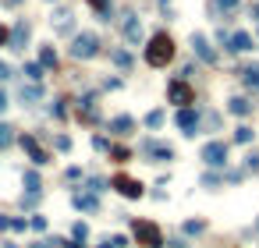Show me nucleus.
<instances>
[{"mask_svg":"<svg viewBox=\"0 0 259 248\" xmlns=\"http://www.w3.org/2000/svg\"><path fill=\"white\" fill-rule=\"evenodd\" d=\"M171 61H174V39H171V32H156L146 46V64L149 68H167Z\"/></svg>","mask_w":259,"mask_h":248,"instance_id":"nucleus-1","label":"nucleus"},{"mask_svg":"<svg viewBox=\"0 0 259 248\" xmlns=\"http://www.w3.org/2000/svg\"><path fill=\"white\" fill-rule=\"evenodd\" d=\"M131 230H135V241L142 248H163V234L153 220H131Z\"/></svg>","mask_w":259,"mask_h":248,"instance_id":"nucleus-2","label":"nucleus"},{"mask_svg":"<svg viewBox=\"0 0 259 248\" xmlns=\"http://www.w3.org/2000/svg\"><path fill=\"white\" fill-rule=\"evenodd\" d=\"M174 124L181 128V135H185V138H195V135H199V110H195V107H178Z\"/></svg>","mask_w":259,"mask_h":248,"instance_id":"nucleus-3","label":"nucleus"},{"mask_svg":"<svg viewBox=\"0 0 259 248\" xmlns=\"http://www.w3.org/2000/svg\"><path fill=\"white\" fill-rule=\"evenodd\" d=\"M100 53V39L93 32H78L71 43V57H78V61H89V57H96Z\"/></svg>","mask_w":259,"mask_h":248,"instance_id":"nucleus-4","label":"nucleus"},{"mask_svg":"<svg viewBox=\"0 0 259 248\" xmlns=\"http://www.w3.org/2000/svg\"><path fill=\"white\" fill-rule=\"evenodd\" d=\"M203 163L206 167H227V142H206L203 145Z\"/></svg>","mask_w":259,"mask_h":248,"instance_id":"nucleus-5","label":"nucleus"},{"mask_svg":"<svg viewBox=\"0 0 259 248\" xmlns=\"http://www.w3.org/2000/svg\"><path fill=\"white\" fill-rule=\"evenodd\" d=\"M167 99H171L174 107H192V99H195V92L188 89V82H181V78H174L171 85H167Z\"/></svg>","mask_w":259,"mask_h":248,"instance_id":"nucleus-6","label":"nucleus"},{"mask_svg":"<svg viewBox=\"0 0 259 248\" xmlns=\"http://www.w3.org/2000/svg\"><path fill=\"white\" fill-rule=\"evenodd\" d=\"M142 149L153 156V163H171V159H174V149H171L167 142H153V138H146V142H142Z\"/></svg>","mask_w":259,"mask_h":248,"instance_id":"nucleus-7","label":"nucleus"},{"mask_svg":"<svg viewBox=\"0 0 259 248\" xmlns=\"http://www.w3.org/2000/svg\"><path fill=\"white\" fill-rule=\"evenodd\" d=\"M249 50H256L249 32H231L227 36V53H249Z\"/></svg>","mask_w":259,"mask_h":248,"instance_id":"nucleus-8","label":"nucleus"},{"mask_svg":"<svg viewBox=\"0 0 259 248\" xmlns=\"http://www.w3.org/2000/svg\"><path fill=\"white\" fill-rule=\"evenodd\" d=\"M114 188L125 199H142V184L135 181V178H125V174H121V178H114Z\"/></svg>","mask_w":259,"mask_h":248,"instance_id":"nucleus-9","label":"nucleus"},{"mask_svg":"<svg viewBox=\"0 0 259 248\" xmlns=\"http://www.w3.org/2000/svg\"><path fill=\"white\" fill-rule=\"evenodd\" d=\"M121 32H125L128 43H142V22L128 11V14H125V22H121Z\"/></svg>","mask_w":259,"mask_h":248,"instance_id":"nucleus-10","label":"nucleus"},{"mask_svg":"<svg viewBox=\"0 0 259 248\" xmlns=\"http://www.w3.org/2000/svg\"><path fill=\"white\" fill-rule=\"evenodd\" d=\"M192 50H195V57H203V61H209V64H217V50L206 43V36L203 32H195L192 36Z\"/></svg>","mask_w":259,"mask_h":248,"instance_id":"nucleus-11","label":"nucleus"},{"mask_svg":"<svg viewBox=\"0 0 259 248\" xmlns=\"http://www.w3.org/2000/svg\"><path fill=\"white\" fill-rule=\"evenodd\" d=\"M238 4H241V0H206V11H213V14H224V18H234Z\"/></svg>","mask_w":259,"mask_h":248,"instance_id":"nucleus-12","label":"nucleus"},{"mask_svg":"<svg viewBox=\"0 0 259 248\" xmlns=\"http://www.w3.org/2000/svg\"><path fill=\"white\" fill-rule=\"evenodd\" d=\"M227 113H234V117H249V113H252L249 96H231V99H227Z\"/></svg>","mask_w":259,"mask_h":248,"instance_id":"nucleus-13","label":"nucleus"},{"mask_svg":"<svg viewBox=\"0 0 259 248\" xmlns=\"http://www.w3.org/2000/svg\"><path fill=\"white\" fill-rule=\"evenodd\" d=\"M110 131H114V135H131V131H135V121L128 117V113H121V117L110 121Z\"/></svg>","mask_w":259,"mask_h":248,"instance_id":"nucleus-14","label":"nucleus"},{"mask_svg":"<svg viewBox=\"0 0 259 248\" xmlns=\"http://www.w3.org/2000/svg\"><path fill=\"white\" fill-rule=\"evenodd\" d=\"M238 75H241V82H245L249 89H256V92H259V64H249V68H238Z\"/></svg>","mask_w":259,"mask_h":248,"instance_id":"nucleus-15","label":"nucleus"},{"mask_svg":"<svg viewBox=\"0 0 259 248\" xmlns=\"http://www.w3.org/2000/svg\"><path fill=\"white\" fill-rule=\"evenodd\" d=\"M234 142H238V145H249V142H256V131H252L249 124H238V128H234Z\"/></svg>","mask_w":259,"mask_h":248,"instance_id":"nucleus-16","label":"nucleus"},{"mask_svg":"<svg viewBox=\"0 0 259 248\" xmlns=\"http://www.w3.org/2000/svg\"><path fill=\"white\" fill-rule=\"evenodd\" d=\"M206 227H209L206 220H185V224H181V234H203Z\"/></svg>","mask_w":259,"mask_h":248,"instance_id":"nucleus-17","label":"nucleus"},{"mask_svg":"<svg viewBox=\"0 0 259 248\" xmlns=\"http://www.w3.org/2000/svg\"><path fill=\"white\" fill-rule=\"evenodd\" d=\"M25 149H28V156H32L36 163H47V153H43L39 145H36V138H25Z\"/></svg>","mask_w":259,"mask_h":248,"instance_id":"nucleus-18","label":"nucleus"},{"mask_svg":"<svg viewBox=\"0 0 259 248\" xmlns=\"http://www.w3.org/2000/svg\"><path fill=\"white\" fill-rule=\"evenodd\" d=\"M89 7L100 11V18H103V22H110V0H89Z\"/></svg>","mask_w":259,"mask_h":248,"instance_id":"nucleus-19","label":"nucleus"},{"mask_svg":"<svg viewBox=\"0 0 259 248\" xmlns=\"http://www.w3.org/2000/svg\"><path fill=\"white\" fill-rule=\"evenodd\" d=\"M75 206L78 209H96L100 202H96V195H75Z\"/></svg>","mask_w":259,"mask_h":248,"instance_id":"nucleus-20","label":"nucleus"},{"mask_svg":"<svg viewBox=\"0 0 259 248\" xmlns=\"http://www.w3.org/2000/svg\"><path fill=\"white\" fill-rule=\"evenodd\" d=\"M114 64L128 71V68H131V53H128V50H114Z\"/></svg>","mask_w":259,"mask_h":248,"instance_id":"nucleus-21","label":"nucleus"},{"mask_svg":"<svg viewBox=\"0 0 259 248\" xmlns=\"http://www.w3.org/2000/svg\"><path fill=\"white\" fill-rule=\"evenodd\" d=\"M220 181H224V174H209V170H206L203 178H199V184H203V188H217Z\"/></svg>","mask_w":259,"mask_h":248,"instance_id":"nucleus-22","label":"nucleus"},{"mask_svg":"<svg viewBox=\"0 0 259 248\" xmlns=\"http://www.w3.org/2000/svg\"><path fill=\"white\" fill-rule=\"evenodd\" d=\"M163 124V110H149L146 113V128H160Z\"/></svg>","mask_w":259,"mask_h":248,"instance_id":"nucleus-23","label":"nucleus"},{"mask_svg":"<svg viewBox=\"0 0 259 248\" xmlns=\"http://www.w3.org/2000/svg\"><path fill=\"white\" fill-rule=\"evenodd\" d=\"M245 170H252V174L259 170V153H249L245 156Z\"/></svg>","mask_w":259,"mask_h":248,"instance_id":"nucleus-24","label":"nucleus"},{"mask_svg":"<svg viewBox=\"0 0 259 248\" xmlns=\"http://www.w3.org/2000/svg\"><path fill=\"white\" fill-rule=\"evenodd\" d=\"M25 75L32 78V82H39V78H43V68H39V64H28V68H25Z\"/></svg>","mask_w":259,"mask_h":248,"instance_id":"nucleus-25","label":"nucleus"},{"mask_svg":"<svg viewBox=\"0 0 259 248\" xmlns=\"http://www.w3.org/2000/svg\"><path fill=\"white\" fill-rule=\"evenodd\" d=\"M43 64H57V53L53 50H43Z\"/></svg>","mask_w":259,"mask_h":248,"instance_id":"nucleus-26","label":"nucleus"},{"mask_svg":"<svg viewBox=\"0 0 259 248\" xmlns=\"http://www.w3.org/2000/svg\"><path fill=\"white\" fill-rule=\"evenodd\" d=\"M163 245H167V248H188V245L181 241V238H171V241H163Z\"/></svg>","mask_w":259,"mask_h":248,"instance_id":"nucleus-27","label":"nucleus"},{"mask_svg":"<svg viewBox=\"0 0 259 248\" xmlns=\"http://www.w3.org/2000/svg\"><path fill=\"white\" fill-rule=\"evenodd\" d=\"M7 131H11V128H4V124H0V145H7V142H11V135H7Z\"/></svg>","mask_w":259,"mask_h":248,"instance_id":"nucleus-28","label":"nucleus"},{"mask_svg":"<svg viewBox=\"0 0 259 248\" xmlns=\"http://www.w3.org/2000/svg\"><path fill=\"white\" fill-rule=\"evenodd\" d=\"M4 43H7V28L0 25V46H4Z\"/></svg>","mask_w":259,"mask_h":248,"instance_id":"nucleus-29","label":"nucleus"},{"mask_svg":"<svg viewBox=\"0 0 259 248\" xmlns=\"http://www.w3.org/2000/svg\"><path fill=\"white\" fill-rule=\"evenodd\" d=\"M0 78H7V64H0Z\"/></svg>","mask_w":259,"mask_h":248,"instance_id":"nucleus-30","label":"nucleus"},{"mask_svg":"<svg viewBox=\"0 0 259 248\" xmlns=\"http://www.w3.org/2000/svg\"><path fill=\"white\" fill-rule=\"evenodd\" d=\"M4 107H7V99H4V96H0V110H4Z\"/></svg>","mask_w":259,"mask_h":248,"instance_id":"nucleus-31","label":"nucleus"},{"mask_svg":"<svg viewBox=\"0 0 259 248\" xmlns=\"http://www.w3.org/2000/svg\"><path fill=\"white\" fill-rule=\"evenodd\" d=\"M32 248H47V241H39V245H32Z\"/></svg>","mask_w":259,"mask_h":248,"instance_id":"nucleus-32","label":"nucleus"},{"mask_svg":"<svg viewBox=\"0 0 259 248\" xmlns=\"http://www.w3.org/2000/svg\"><path fill=\"white\" fill-rule=\"evenodd\" d=\"M252 14H256V22H259V4H256V11H252Z\"/></svg>","mask_w":259,"mask_h":248,"instance_id":"nucleus-33","label":"nucleus"},{"mask_svg":"<svg viewBox=\"0 0 259 248\" xmlns=\"http://www.w3.org/2000/svg\"><path fill=\"white\" fill-rule=\"evenodd\" d=\"M160 4H163V7H167V4H171V0H160Z\"/></svg>","mask_w":259,"mask_h":248,"instance_id":"nucleus-34","label":"nucleus"},{"mask_svg":"<svg viewBox=\"0 0 259 248\" xmlns=\"http://www.w3.org/2000/svg\"><path fill=\"white\" fill-rule=\"evenodd\" d=\"M68 248H78V245H68Z\"/></svg>","mask_w":259,"mask_h":248,"instance_id":"nucleus-35","label":"nucleus"},{"mask_svg":"<svg viewBox=\"0 0 259 248\" xmlns=\"http://www.w3.org/2000/svg\"><path fill=\"white\" fill-rule=\"evenodd\" d=\"M256 230H259V220H256Z\"/></svg>","mask_w":259,"mask_h":248,"instance_id":"nucleus-36","label":"nucleus"}]
</instances>
